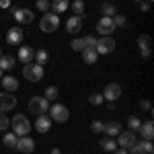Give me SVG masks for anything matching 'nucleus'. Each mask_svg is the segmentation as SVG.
Segmentation results:
<instances>
[{
    "label": "nucleus",
    "mask_w": 154,
    "mask_h": 154,
    "mask_svg": "<svg viewBox=\"0 0 154 154\" xmlns=\"http://www.w3.org/2000/svg\"><path fill=\"white\" fill-rule=\"evenodd\" d=\"M23 76L29 82H39L43 78V66H39L35 62H29V64L23 66Z\"/></svg>",
    "instance_id": "obj_1"
},
{
    "label": "nucleus",
    "mask_w": 154,
    "mask_h": 154,
    "mask_svg": "<svg viewBox=\"0 0 154 154\" xmlns=\"http://www.w3.org/2000/svg\"><path fill=\"white\" fill-rule=\"evenodd\" d=\"M11 128L12 131L17 134V136H29V131H31V123H29V119L25 117V115H14L11 121Z\"/></svg>",
    "instance_id": "obj_2"
},
{
    "label": "nucleus",
    "mask_w": 154,
    "mask_h": 154,
    "mask_svg": "<svg viewBox=\"0 0 154 154\" xmlns=\"http://www.w3.org/2000/svg\"><path fill=\"white\" fill-rule=\"evenodd\" d=\"M39 27H41L43 33H54L60 27V17L56 12H45L43 19H41V23H39Z\"/></svg>",
    "instance_id": "obj_3"
},
{
    "label": "nucleus",
    "mask_w": 154,
    "mask_h": 154,
    "mask_svg": "<svg viewBox=\"0 0 154 154\" xmlns=\"http://www.w3.org/2000/svg\"><path fill=\"white\" fill-rule=\"evenodd\" d=\"M29 111L35 113V115H43V113L49 111V101L45 97H33L29 101Z\"/></svg>",
    "instance_id": "obj_4"
},
{
    "label": "nucleus",
    "mask_w": 154,
    "mask_h": 154,
    "mask_svg": "<svg viewBox=\"0 0 154 154\" xmlns=\"http://www.w3.org/2000/svg\"><path fill=\"white\" fill-rule=\"evenodd\" d=\"M68 117H70V111H68V107H66V105L56 103L54 107H49V119H51V121L64 123V121H68Z\"/></svg>",
    "instance_id": "obj_5"
},
{
    "label": "nucleus",
    "mask_w": 154,
    "mask_h": 154,
    "mask_svg": "<svg viewBox=\"0 0 154 154\" xmlns=\"http://www.w3.org/2000/svg\"><path fill=\"white\" fill-rule=\"evenodd\" d=\"M97 31L103 37H111V33L115 31V23H113V17H101L99 23H97Z\"/></svg>",
    "instance_id": "obj_6"
},
{
    "label": "nucleus",
    "mask_w": 154,
    "mask_h": 154,
    "mask_svg": "<svg viewBox=\"0 0 154 154\" xmlns=\"http://www.w3.org/2000/svg\"><path fill=\"white\" fill-rule=\"evenodd\" d=\"M115 39L113 37H101V39H97V45H95V49H97V54H103V56H107V54H111L113 49H115Z\"/></svg>",
    "instance_id": "obj_7"
},
{
    "label": "nucleus",
    "mask_w": 154,
    "mask_h": 154,
    "mask_svg": "<svg viewBox=\"0 0 154 154\" xmlns=\"http://www.w3.org/2000/svg\"><path fill=\"white\" fill-rule=\"evenodd\" d=\"M128 152H131V154H154V144H152V140L136 142L134 146L128 148Z\"/></svg>",
    "instance_id": "obj_8"
},
{
    "label": "nucleus",
    "mask_w": 154,
    "mask_h": 154,
    "mask_svg": "<svg viewBox=\"0 0 154 154\" xmlns=\"http://www.w3.org/2000/svg\"><path fill=\"white\" fill-rule=\"evenodd\" d=\"M12 17H14L21 25H29V23H33L35 12L29 11V8H12Z\"/></svg>",
    "instance_id": "obj_9"
},
{
    "label": "nucleus",
    "mask_w": 154,
    "mask_h": 154,
    "mask_svg": "<svg viewBox=\"0 0 154 154\" xmlns=\"http://www.w3.org/2000/svg\"><path fill=\"white\" fill-rule=\"evenodd\" d=\"M101 95H103L105 101H113V103H115L119 97H121V86H119L117 82H111V84H107V86H105V91H103Z\"/></svg>",
    "instance_id": "obj_10"
},
{
    "label": "nucleus",
    "mask_w": 154,
    "mask_h": 154,
    "mask_svg": "<svg viewBox=\"0 0 154 154\" xmlns=\"http://www.w3.org/2000/svg\"><path fill=\"white\" fill-rule=\"evenodd\" d=\"M117 148H125V150H128V148H130V146H134V144L138 142V140H136V134H134V131H119L117 134Z\"/></svg>",
    "instance_id": "obj_11"
},
{
    "label": "nucleus",
    "mask_w": 154,
    "mask_h": 154,
    "mask_svg": "<svg viewBox=\"0 0 154 154\" xmlns=\"http://www.w3.org/2000/svg\"><path fill=\"white\" fill-rule=\"evenodd\" d=\"M17 150L23 154H31L35 150V140H31L29 136H19V140H17Z\"/></svg>",
    "instance_id": "obj_12"
},
{
    "label": "nucleus",
    "mask_w": 154,
    "mask_h": 154,
    "mask_svg": "<svg viewBox=\"0 0 154 154\" xmlns=\"http://www.w3.org/2000/svg\"><path fill=\"white\" fill-rule=\"evenodd\" d=\"M17 107V97L12 93H0V111H11Z\"/></svg>",
    "instance_id": "obj_13"
},
{
    "label": "nucleus",
    "mask_w": 154,
    "mask_h": 154,
    "mask_svg": "<svg viewBox=\"0 0 154 154\" xmlns=\"http://www.w3.org/2000/svg\"><path fill=\"white\" fill-rule=\"evenodd\" d=\"M6 41H8V45H19L23 41V29L21 27H11L8 33H6Z\"/></svg>",
    "instance_id": "obj_14"
},
{
    "label": "nucleus",
    "mask_w": 154,
    "mask_h": 154,
    "mask_svg": "<svg viewBox=\"0 0 154 154\" xmlns=\"http://www.w3.org/2000/svg\"><path fill=\"white\" fill-rule=\"evenodd\" d=\"M82 29V17H70L68 21H66V31L70 33V35H76L78 31Z\"/></svg>",
    "instance_id": "obj_15"
},
{
    "label": "nucleus",
    "mask_w": 154,
    "mask_h": 154,
    "mask_svg": "<svg viewBox=\"0 0 154 154\" xmlns=\"http://www.w3.org/2000/svg\"><path fill=\"white\" fill-rule=\"evenodd\" d=\"M49 128H51V119L43 113V115H37V121H35V130L39 134H48Z\"/></svg>",
    "instance_id": "obj_16"
},
{
    "label": "nucleus",
    "mask_w": 154,
    "mask_h": 154,
    "mask_svg": "<svg viewBox=\"0 0 154 154\" xmlns=\"http://www.w3.org/2000/svg\"><path fill=\"white\" fill-rule=\"evenodd\" d=\"M33 58H35V49L33 48H29V45H21L19 48V60L21 62L29 64V62H33Z\"/></svg>",
    "instance_id": "obj_17"
},
{
    "label": "nucleus",
    "mask_w": 154,
    "mask_h": 154,
    "mask_svg": "<svg viewBox=\"0 0 154 154\" xmlns=\"http://www.w3.org/2000/svg\"><path fill=\"white\" fill-rule=\"evenodd\" d=\"M0 80H2V86L6 88V93H14V91L19 88V80H17L12 74H8V76H2Z\"/></svg>",
    "instance_id": "obj_18"
},
{
    "label": "nucleus",
    "mask_w": 154,
    "mask_h": 154,
    "mask_svg": "<svg viewBox=\"0 0 154 154\" xmlns=\"http://www.w3.org/2000/svg\"><path fill=\"white\" fill-rule=\"evenodd\" d=\"M103 131H105L109 138L111 136H117L119 131H121V123L119 121H107V123H103Z\"/></svg>",
    "instance_id": "obj_19"
},
{
    "label": "nucleus",
    "mask_w": 154,
    "mask_h": 154,
    "mask_svg": "<svg viewBox=\"0 0 154 154\" xmlns=\"http://www.w3.org/2000/svg\"><path fill=\"white\" fill-rule=\"evenodd\" d=\"M140 134L144 136V140H152L154 138V123L152 121H144L140 125Z\"/></svg>",
    "instance_id": "obj_20"
},
{
    "label": "nucleus",
    "mask_w": 154,
    "mask_h": 154,
    "mask_svg": "<svg viewBox=\"0 0 154 154\" xmlns=\"http://www.w3.org/2000/svg\"><path fill=\"white\" fill-rule=\"evenodd\" d=\"M80 54H82L84 64H95L97 58H99V54H97V49H95V48H86V49H82Z\"/></svg>",
    "instance_id": "obj_21"
},
{
    "label": "nucleus",
    "mask_w": 154,
    "mask_h": 154,
    "mask_svg": "<svg viewBox=\"0 0 154 154\" xmlns=\"http://www.w3.org/2000/svg\"><path fill=\"white\" fill-rule=\"evenodd\" d=\"M70 6V2L68 0H54L51 4H49V8L54 12H66V8Z\"/></svg>",
    "instance_id": "obj_22"
},
{
    "label": "nucleus",
    "mask_w": 154,
    "mask_h": 154,
    "mask_svg": "<svg viewBox=\"0 0 154 154\" xmlns=\"http://www.w3.org/2000/svg\"><path fill=\"white\" fill-rule=\"evenodd\" d=\"M12 66H14V58L12 56H0V70H11Z\"/></svg>",
    "instance_id": "obj_23"
},
{
    "label": "nucleus",
    "mask_w": 154,
    "mask_h": 154,
    "mask_svg": "<svg viewBox=\"0 0 154 154\" xmlns=\"http://www.w3.org/2000/svg\"><path fill=\"white\" fill-rule=\"evenodd\" d=\"M33 60H35V64L43 66V64L49 60V54L45 51V49H37V51H35V58H33Z\"/></svg>",
    "instance_id": "obj_24"
},
{
    "label": "nucleus",
    "mask_w": 154,
    "mask_h": 154,
    "mask_svg": "<svg viewBox=\"0 0 154 154\" xmlns=\"http://www.w3.org/2000/svg\"><path fill=\"white\" fill-rule=\"evenodd\" d=\"M140 125H142V121L136 117V115H131V117L128 119V128H130V131H134V134L140 131Z\"/></svg>",
    "instance_id": "obj_25"
},
{
    "label": "nucleus",
    "mask_w": 154,
    "mask_h": 154,
    "mask_svg": "<svg viewBox=\"0 0 154 154\" xmlns=\"http://www.w3.org/2000/svg\"><path fill=\"white\" fill-rule=\"evenodd\" d=\"M99 144H101V148H103L105 152H113V150L117 148V142H113L111 138H105V140H101Z\"/></svg>",
    "instance_id": "obj_26"
},
{
    "label": "nucleus",
    "mask_w": 154,
    "mask_h": 154,
    "mask_svg": "<svg viewBox=\"0 0 154 154\" xmlns=\"http://www.w3.org/2000/svg\"><path fill=\"white\" fill-rule=\"evenodd\" d=\"M58 97H60V88H58V86L51 84V86L45 88V99H48V101H56Z\"/></svg>",
    "instance_id": "obj_27"
},
{
    "label": "nucleus",
    "mask_w": 154,
    "mask_h": 154,
    "mask_svg": "<svg viewBox=\"0 0 154 154\" xmlns=\"http://www.w3.org/2000/svg\"><path fill=\"white\" fill-rule=\"evenodd\" d=\"M17 140H19V136H17L14 131H11V134L4 136V144H6L8 148H17Z\"/></svg>",
    "instance_id": "obj_28"
},
{
    "label": "nucleus",
    "mask_w": 154,
    "mask_h": 154,
    "mask_svg": "<svg viewBox=\"0 0 154 154\" xmlns=\"http://www.w3.org/2000/svg\"><path fill=\"white\" fill-rule=\"evenodd\" d=\"M70 6H72V11L76 12V17H82V14H84V2H82V0H74Z\"/></svg>",
    "instance_id": "obj_29"
},
{
    "label": "nucleus",
    "mask_w": 154,
    "mask_h": 154,
    "mask_svg": "<svg viewBox=\"0 0 154 154\" xmlns=\"http://www.w3.org/2000/svg\"><path fill=\"white\" fill-rule=\"evenodd\" d=\"M101 12H103V17H113V14H115V6L109 4V2H105V4L101 6Z\"/></svg>",
    "instance_id": "obj_30"
},
{
    "label": "nucleus",
    "mask_w": 154,
    "mask_h": 154,
    "mask_svg": "<svg viewBox=\"0 0 154 154\" xmlns=\"http://www.w3.org/2000/svg\"><path fill=\"white\" fill-rule=\"evenodd\" d=\"M70 48L74 49V51H82V49H86V48H84V41H82V39H78V37H74V39L70 41Z\"/></svg>",
    "instance_id": "obj_31"
},
{
    "label": "nucleus",
    "mask_w": 154,
    "mask_h": 154,
    "mask_svg": "<svg viewBox=\"0 0 154 154\" xmlns=\"http://www.w3.org/2000/svg\"><path fill=\"white\" fill-rule=\"evenodd\" d=\"M8 125H11V119L6 117V113H4V111H0V131L8 130Z\"/></svg>",
    "instance_id": "obj_32"
},
{
    "label": "nucleus",
    "mask_w": 154,
    "mask_h": 154,
    "mask_svg": "<svg viewBox=\"0 0 154 154\" xmlns=\"http://www.w3.org/2000/svg\"><path fill=\"white\" fill-rule=\"evenodd\" d=\"M138 45H140V49H150V37L148 35H140L138 37Z\"/></svg>",
    "instance_id": "obj_33"
},
{
    "label": "nucleus",
    "mask_w": 154,
    "mask_h": 154,
    "mask_svg": "<svg viewBox=\"0 0 154 154\" xmlns=\"http://www.w3.org/2000/svg\"><path fill=\"white\" fill-rule=\"evenodd\" d=\"M88 101H91V105H101L105 99H103V95H101V93H93V95L88 97Z\"/></svg>",
    "instance_id": "obj_34"
},
{
    "label": "nucleus",
    "mask_w": 154,
    "mask_h": 154,
    "mask_svg": "<svg viewBox=\"0 0 154 154\" xmlns=\"http://www.w3.org/2000/svg\"><path fill=\"white\" fill-rule=\"evenodd\" d=\"M113 23H115V29H119V27H125V17H121V14H113Z\"/></svg>",
    "instance_id": "obj_35"
},
{
    "label": "nucleus",
    "mask_w": 154,
    "mask_h": 154,
    "mask_svg": "<svg viewBox=\"0 0 154 154\" xmlns=\"http://www.w3.org/2000/svg\"><path fill=\"white\" fill-rule=\"evenodd\" d=\"M82 41H84V48H95V45H97V39H95L93 35L82 37Z\"/></svg>",
    "instance_id": "obj_36"
},
{
    "label": "nucleus",
    "mask_w": 154,
    "mask_h": 154,
    "mask_svg": "<svg viewBox=\"0 0 154 154\" xmlns=\"http://www.w3.org/2000/svg\"><path fill=\"white\" fill-rule=\"evenodd\" d=\"M37 11L48 12L49 11V0H37Z\"/></svg>",
    "instance_id": "obj_37"
},
{
    "label": "nucleus",
    "mask_w": 154,
    "mask_h": 154,
    "mask_svg": "<svg viewBox=\"0 0 154 154\" xmlns=\"http://www.w3.org/2000/svg\"><path fill=\"white\" fill-rule=\"evenodd\" d=\"M91 130L95 131V134H101V131H103V121H99V119H97V121H93Z\"/></svg>",
    "instance_id": "obj_38"
},
{
    "label": "nucleus",
    "mask_w": 154,
    "mask_h": 154,
    "mask_svg": "<svg viewBox=\"0 0 154 154\" xmlns=\"http://www.w3.org/2000/svg\"><path fill=\"white\" fill-rule=\"evenodd\" d=\"M140 107H142L144 111H148V113L152 111V105H150V101H140Z\"/></svg>",
    "instance_id": "obj_39"
},
{
    "label": "nucleus",
    "mask_w": 154,
    "mask_h": 154,
    "mask_svg": "<svg viewBox=\"0 0 154 154\" xmlns=\"http://www.w3.org/2000/svg\"><path fill=\"white\" fill-rule=\"evenodd\" d=\"M140 8H142V12H148L150 11V2H140Z\"/></svg>",
    "instance_id": "obj_40"
},
{
    "label": "nucleus",
    "mask_w": 154,
    "mask_h": 154,
    "mask_svg": "<svg viewBox=\"0 0 154 154\" xmlns=\"http://www.w3.org/2000/svg\"><path fill=\"white\" fill-rule=\"evenodd\" d=\"M113 154H130V152H128L125 148H115V150H113Z\"/></svg>",
    "instance_id": "obj_41"
},
{
    "label": "nucleus",
    "mask_w": 154,
    "mask_h": 154,
    "mask_svg": "<svg viewBox=\"0 0 154 154\" xmlns=\"http://www.w3.org/2000/svg\"><path fill=\"white\" fill-rule=\"evenodd\" d=\"M0 6H2V8H8V6H11V0H0Z\"/></svg>",
    "instance_id": "obj_42"
},
{
    "label": "nucleus",
    "mask_w": 154,
    "mask_h": 154,
    "mask_svg": "<svg viewBox=\"0 0 154 154\" xmlns=\"http://www.w3.org/2000/svg\"><path fill=\"white\" fill-rule=\"evenodd\" d=\"M142 51V58L146 60V58H150V49H140Z\"/></svg>",
    "instance_id": "obj_43"
},
{
    "label": "nucleus",
    "mask_w": 154,
    "mask_h": 154,
    "mask_svg": "<svg viewBox=\"0 0 154 154\" xmlns=\"http://www.w3.org/2000/svg\"><path fill=\"white\" fill-rule=\"evenodd\" d=\"M51 154H62V150H60V148H54V150H51Z\"/></svg>",
    "instance_id": "obj_44"
},
{
    "label": "nucleus",
    "mask_w": 154,
    "mask_h": 154,
    "mask_svg": "<svg viewBox=\"0 0 154 154\" xmlns=\"http://www.w3.org/2000/svg\"><path fill=\"white\" fill-rule=\"evenodd\" d=\"M134 2H144V0H134Z\"/></svg>",
    "instance_id": "obj_45"
},
{
    "label": "nucleus",
    "mask_w": 154,
    "mask_h": 154,
    "mask_svg": "<svg viewBox=\"0 0 154 154\" xmlns=\"http://www.w3.org/2000/svg\"><path fill=\"white\" fill-rule=\"evenodd\" d=\"M0 78H2V70H0Z\"/></svg>",
    "instance_id": "obj_46"
},
{
    "label": "nucleus",
    "mask_w": 154,
    "mask_h": 154,
    "mask_svg": "<svg viewBox=\"0 0 154 154\" xmlns=\"http://www.w3.org/2000/svg\"><path fill=\"white\" fill-rule=\"evenodd\" d=\"M0 56H2V49H0Z\"/></svg>",
    "instance_id": "obj_47"
},
{
    "label": "nucleus",
    "mask_w": 154,
    "mask_h": 154,
    "mask_svg": "<svg viewBox=\"0 0 154 154\" xmlns=\"http://www.w3.org/2000/svg\"><path fill=\"white\" fill-rule=\"evenodd\" d=\"M148 2H152V0H148Z\"/></svg>",
    "instance_id": "obj_48"
}]
</instances>
